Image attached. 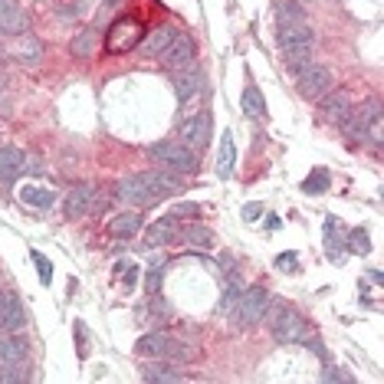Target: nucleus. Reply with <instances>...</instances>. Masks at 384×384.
I'll list each match as a JSON object with an SVG mask.
<instances>
[{"instance_id":"nucleus-5","label":"nucleus","mask_w":384,"mask_h":384,"mask_svg":"<svg viewBox=\"0 0 384 384\" xmlns=\"http://www.w3.org/2000/svg\"><path fill=\"white\" fill-rule=\"evenodd\" d=\"M142 36H145V27L135 17L115 20L106 36V53H128V50H135V46L142 43Z\"/></svg>"},{"instance_id":"nucleus-21","label":"nucleus","mask_w":384,"mask_h":384,"mask_svg":"<svg viewBox=\"0 0 384 384\" xmlns=\"http://www.w3.org/2000/svg\"><path fill=\"white\" fill-rule=\"evenodd\" d=\"M138 230H142V214L138 210H128V214H118L108 220V237L112 240H128Z\"/></svg>"},{"instance_id":"nucleus-23","label":"nucleus","mask_w":384,"mask_h":384,"mask_svg":"<svg viewBox=\"0 0 384 384\" xmlns=\"http://www.w3.org/2000/svg\"><path fill=\"white\" fill-rule=\"evenodd\" d=\"M0 30L4 33H23L27 30V20H23V10H20L17 0H0Z\"/></svg>"},{"instance_id":"nucleus-29","label":"nucleus","mask_w":384,"mask_h":384,"mask_svg":"<svg viewBox=\"0 0 384 384\" xmlns=\"http://www.w3.org/2000/svg\"><path fill=\"white\" fill-rule=\"evenodd\" d=\"M329 184H332V174H329V171H325V168H315V171H309V174H305L303 194L319 197V194H325V191H329Z\"/></svg>"},{"instance_id":"nucleus-17","label":"nucleus","mask_w":384,"mask_h":384,"mask_svg":"<svg viewBox=\"0 0 384 384\" xmlns=\"http://www.w3.org/2000/svg\"><path fill=\"white\" fill-rule=\"evenodd\" d=\"M201 86H204V72L197 66H184V69L174 72V96H178V102H188Z\"/></svg>"},{"instance_id":"nucleus-16","label":"nucleus","mask_w":384,"mask_h":384,"mask_svg":"<svg viewBox=\"0 0 384 384\" xmlns=\"http://www.w3.org/2000/svg\"><path fill=\"white\" fill-rule=\"evenodd\" d=\"M181 233V220L178 217H161V220H154L152 227H148V233H145V247H164V243H171L174 237Z\"/></svg>"},{"instance_id":"nucleus-3","label":"nucleus","mask_w":384,"mask_h":384,"mask_svg":"<svg viewBox=\"0 0 384 384\" xmlns=\"http://www.w3.org/2000/svg\"><path fill=\"white\" fill-rule=\"evenodd\" d=\"M148 158H154L158 164L174 171V174H197V171H201L197 154L191 152L188 145H178V142H154L152 148H148Z\"/></svg>"},{"instance_id":"nucleus-20","label":"nucleus","mask_w":384,"mask_h":384,"mask_svg":"<svg viewBox=\"0 0 384 384\" xmlns=\"http://www.w3.org/2000/svg\"><path fill=\"white\" fill-rule=\"evenodd\" d=\"M17 197L36 210H50L56 201V191L46 188V184H23V188H17Z\"/></svg>"},{"instance_id":"nucleus-9","label":"nucleus","mask_w":384,"mask_h":384,"mask_svg":"<svg viewBox=\"0 0 384 384\" xmlns=\"http://www.w3.org/2000/svg\"><path fill=\"white\" fill-rule=\"evenodd\" d=\"M322 247H325V256L329 263H345V227H341L339 217H325V227H322Z\"/></svg>"},{"instance_id":"nucleus-14","label":"nucleus","mask_w":384,"mask_h":384,"mask_svg":"<svg viewBox=\"0 0 384 384\" xmlns=\"http://www.w3.org/2000/svg\"><path fill=\"white\" fill-rule=\"evenodd\" d=\"M23 171H30L27 154L13 148V145H4L0 148V181H17Z\"/></svg>"},{"instance_id":"nucleus-37","label":"nucleus","mask_w":384,"mask_h":384,"mask_svg":"<svg viewBox=\"0 0 384 384\" xmlns=\"http://www.w3.org/2000/svg\"><path fill=\"white\" fill-rule=\"evenodd\" d=\"M27 361L23 365H0V384H17V381H27Z\"/></svg>"},{"instance_id":"nucleus-25","label":"nucleus","mask_w":384,"mask_h":384,"mask_svg":"<svg viewBox=\"0 0 384 384\" xmlns=\"http://www.w3.org/2000/svg\"><path fill=\"white\" fill-rule=\"evenodd\" d=\"M233 164H237V145H233V135L224 132V138H220V154H217V178L220 181L230 178Z\"/></svg>"},{"instance_id":"nucleus-46","label":"nucleus","mask_w":384,"mask_h":384,"mask_svg":"<svg viewBox=\"0 0 384 384\" xmlns=\"http://www.w3.org/2000/svg\"><path fill=\"white\" fill-rule=\"evenodd\" d=\"M0 36H4V30H0Z\"/></svg>"},{"instance_id":"nucleus-45","label":"nucleus","mask_w":384,"mask_h":384,"mask_svg":"<svg viewBox=\"0 0 384 384\" xmlns=\"http://www.w3.org/2000/svg\"><path fill=\"white\" fill-rule=\"evenodd\" d=\"M279 227V217H266V230H276Z\"/></svg>"},{"instance_id":"nucleus-35","label":"nucleus","mask_w":384,"mask_h":384,"mask_svg":"<svg viewBox=\"0 0 384 384\" xmlns=\"http://www.w3.org/2000/svg\"><path fill=\"white\" fill-rule=\"evenodd\" d=\"M30 259H33L40 283H43V286H50V283H53V263H50V259H46L40 250H30Z\"/></svg>"},{"instance_id":"nucleus-36","label":"nucleus","mask_w":384,"mask_h":384,"mask_svg":"<svg viewBox=\"0 0 384 384\" xmlns=\"http://www.w3.org/2000/svg\"><path fill=\"white\" fill-rule=\"evenodd\" d=\"M184 240H188L191 247L207 250V247H214V233L207 230V227H188V237H184Z\"/></svg>"},{"instance_id":"nucleus-38","label":"nucleus","mask_w":384,"mask_h":384,"mask_svg":"<svg viewBox=\"0 0 384 384\" xmlns=\"http://www.w3.org/2000/svg\"><path fill=\"white\" fill-rule=\"evenodd\" d=\"M276 269L279 273H295V269H299V253H279L276 256Z\"/></svg>"},{"instance_id":"nucleus-44","label":"nucleus","mask_w":384,"mask_h":384,"mask_svg":"<svg viewBox=\"0 0 384 384\" xmlns=\"http://www.w3.org/2000/svg\"><path fill=\"white\" fill-rule=\"evenodd\" d=\"M368 279H371L375 286H381V273H378V269H368Z\"/></svg>"},{"instance_id":"nucleus-19","label":"nucleus","mask_w":384,"mask_h":384,"mask_svg":"<svg viewBox=\"0 0 384 384\" xmlns=\"http://www.w3.org/2000/svg\"><path fill=\"white\" fill-rule=\"evenodd\" d=\"M351 96L345 89H339L335 96H329L325 102H322V115L329 118V122H335V125H345V118L351 115Z\"/></svg>"},{"instance_id":"nucleus-8","label":"nucleus","mask_w":384,"mask_h":384,"mask_svg":"<svg viewBox=\"0 0 384 384\" xmlns=\"http://www.w3.org/2000/svg\"><path fill=\"white\" fill-rule=\"evenodd\" d=\"M158 56H161V63L168 66V69H174V72L184 69V66L194 63V40H191L188 33H178Z\"/></svg>"},{"instance_id":"nucleus-13","label":"nucleus","mask_w":384,"mask_h":384,"mask_svg":"<svg viewBox=\"0 0 384 384\" xmlns=\"http://www.w3.org/2000/svg\"><path fill=\"white\" fill-rule=\"evenodd\" d=\"M378 115H381V102H378V98H371V102H365V106L358 108V112L351 108V115L345 118V125H341V128H345V132H349L351 138H355V142H358V138L365 142V128H368V122H371V118H378Z\"/></svg>"},{"instance_id":"nucleus-4","label":"nucleus","mask_w":384,"mask_h":384,"mask_svg":"<svg viewBox=\"0 0 384 384\" xmlns=\"http://www.w3.org/2000/svg\"><path fill=\"white\" fill-rule=\"evenodd\" d=\"M269 303V293L263 286H253V289H243V295L233 303V322L240 325V329H250L263 319V309Z\"/></svg>"},{"instance_id":"nucleus-34","label":"nucleus","mask_w":384,"mask_h":384,"mask_svg":"<svg viewBox=\"0 0 384 384\" xmlns=\"http://www.w3.org/2000/svg\"><path fill=\"white\" fill-rule=\"evenodd\" d=\"M161 276H164V259L154 256L148 273H145V286H148V295L152 293H161Z\"/></svg>"},{"instance_id":"nucleus-22","label":"nucleus","mask_w":384,"mask_h":384,"mask_svg":"<svg viewBox=\"0 0 384 384\" xmlns=\"http://www.w3.org/2000/svg\"><path fill=\"white\" fill-rule=\"evenodd\" d=\"M142 378H145V381H154V384H178V381H184V375H181L174 365H168L164 358H152V365L142 371Z\"/></svg>"},{"instance_id":"nucleus-10","label":"nucleus","mask_w":384,"mask_h":384,"mask_svg":"<svg viewBox=\"0 0 384 384\" xmlns=\"http://www.w3.org/2000/svg\"><path fill=\"white\" fill-rule=\"evenodd\" d=\"M273 335H276V341H303L305 335H309V329H305V322L299 319V312H293L289 305H283L279 315L273 319Z\"/></svg>"},{"instance_id":"nucleus-40","label":"nucleus","mask_w":384,"mask_h":384,"mask_svg":"<svg viewBox=\"0 0 384 384\" xmlns=\"http://www.w3.org/2000/svg\"><path fill=\"white\" fill-rule=\"evenodd\" d=\"M243 224H256V220H263V204L259 201H250V204H243Z\"/></svg>"},{"instance_id":"nucleus-15","label":"nucleus","mask_w":384,"mask_h":384,"mask_svg":"<svg viewBox=\"0 0 384 384\" xmlns=\"http://www.w3.org/2000/svg\"><path fill=\"white\" fill-rule=\"evenodd\" d=\"M82 214H96V188L92 184H79L66 197V217H82Z\"/></svg>"},{"instance_id":"nucleus-27","label":"nucleus","mask_w":384,"mask_h":384,"mask_svg":"<svg viewBox=\"0 0 384 384\" xmlns=\"http://www.w3.org/2000/svg\"><path fill=\"white\" fill-rule=\"evenodd\" d=\"M10 53L17 56L20 63L33 66V63H40V53H43V46H40V40H33V36H20L17 46H13Z\"/></svg>"},{"instance_id":"nucleus-12","label":"nucleus","mask_w":384,"mask_h":384,"mask_svg":"<svg viewBox=\"0 0 384 384\" xmlns=\"http://www.w3.org/2000/svg\"><path fill=\"white\" fill-rule=\"evenodd\" d=\"M181 142L188 148H207L210 145V112H201L197 118L181 125Z\"/></svg>"},{"instance_id":"nucleus-43","label":"nucleus","mask_w":384,"mask_h":384,"mask_svg":"<svg viewBox=\"0 0 384 384\" xmlns=\"http://www.w3.org/2000/svg\"><path fill=\"white\" fill-rule=\"evenodd\" d=\"M322 378H325V381H351V375H345V371H339V368H335V371L329 368V371H325Z\"/></svg>"},{"instance_id":"nucleus-28","label":"nucleus","mask_w":384,"mask_h":384,"mask_svg":"<svg viewBox=\"0 0 384 384\" xmlns=\"http://www.w3.org/2000/svg\"><path fill=\"white\" fill-rule=\"evenodd\" d=\"M243 276L240 273H227V279H224V293H220V309H233V303H237V299H240L243 295Z\"/></svg>"},{"instance_id":"nucleus-24","label":"nucleus","mask_w":384,"mask_h":384,"mask_svg":"<svg viewBox=\"0 0 384 384\" xmlns=\"http://www.w3.org/2000/svg\"><path fill=\"white\" fill-rule=\"evenodd\" d=\"M27 361V341L20 335H4L0 339V365H23Z\"/></svg>"},{"instance_id":"nucleus-7","label":"nucleus","mask_w":384,"mask_h":384,"mask_svg":"<svg viewBox=\"0 0 384 384\" xmlns=\"http://www.w3.org/2000/svg\"><path fill=\"white\" fill-rule=\"evenodd\" d=\"M115 197L122 204H135V207H145V204H158L161 197L152 191V184L142 178V174H132V178H122L115 184Z\"/></svg>"},{"instance_id":"nucleus-18","label":"nucleus","mask_w":384,"mask_h":384,"mask_svg":"<svg viewBox=\"0 0 384 384\" xmlns=\"http://www.w3.org/2000/svg\"><path fill=\"white\" fill-rule=\"evenodd\" d=\"M142 178L152 184V191L164 201V197L178 194L184 184H181V174H174V171H142Z\"/></svg>"},{"instance_id":"nucleus-1","label":"nucleus","mask_w":384,"mask_h":384,"mask_svg":"<svg viewBox=\"0 0 384 384\" xmlns=\"http://www.w3.org/2000/svg\"><path fill=\"white\" fill-rule=\"evenodd\" d=\"M276 43H279V53L286 56V63L293 72L305 69L312 63V43H315V33L309 23H279V33H276Z\"/></svg>"},{"instance_id":"nucleus-6","label":"nucleus","mask_w":384,"mask_h":384,"mask_svg":"<svg viewBox=\"0 0 384 384\" xmlns=\"http://www.w3.org/2000/svg\"><path fill=\"white\" fill-rule=\"evenodd\" d=\"M295 89L303 98H322L332 89V69L329 66H305V69L295 72Z\"/></svg>"},{"instance_id":"nucleus-42","label":"nucleus","mask_w":384,"mask_h":384,"mask_svg":"<svg viewBox=\"0 0 384 384\" xmlns=\"http://www.w3.org/2000/svg\"><path fill=\"white\" fill-rule=\"evenodd\" d=\"M299 345H305V349H312V351H315V355H319V358H329V351H325V345H322L319 339H309V335H305V339L299 341Z\"/></svg>"},{"instance_id":"nucleus-2","label":"nucleus","mask_w":384,"mask_h":384,"mask_svg":"<svg viewBox=\"0 0 384 384\" xmlns=\"http://www.w3.org/2000/svg\"><path fill=\"white\" fill-rule=\"evenodd\" d=\"M135 351H138L142 358H164V361H194L197 358L194 345L174 339L171 332H148V335L138 339Z\"/></svg>"},{"instance_id":"nucleus-41","label":"nucleus","mask_w":384,"mask_h":384,"mask_svg":"<svg viewBox=\"0 0 384 384\" xmlns=\"http://www.w3.org/2000/svg\"><path fill=\"white\" fill-rule=\"evenodd\" d=\"M201 214V207L197 204H178L174 210H171V217H178V220H184V217H197Z\"/></svg>"},{"instance_id":"nucleus-32","label":"nucleus","mask_w":384,"mask_h":384,"mask_svg":"<svg viewBox=\"0 0 384 384\" xmlns=\"http://www.w3.org/2000/svg\"><path fill=\"white\" fill-rule=\"evenodd\" d=\"M276 20H279V23H305V13H303L299 4L283 0V4H276Z\"/></svg>"},{"instance_id":"nucleus-11","label":"nucleus","mask_w":384,"mask_h":384,"mask_svg":"<svg viewBox=\"0 0 384 384\" xmlns=\"http://www.w3.org/2000/svg\"><path fill=\"white\" fill-rule=\"evenodd\" d=\"M27 325V309L13 293H0V332H17Z\"/></svg>"},{"instance_id":"nucleus-31","label":"nucleus","mask_w":384,"mask_h":384,"mask_svg":"<svg viewBox=\"0 0 384 384\" xmlns=\"http://www.w3.org/2000/svg\"><path fill=\"white\" fill-rule=\"evenodd\" d=\"M345 250L358 253V256H368V253H371V240H368L365 227H355V230L345 233Z\"/></svg>"},{"instance_id":"nucleus-33","label":"nucleus","mask_w":384,"mask_h":384,"mask_svg":"<svg viewBox=\"0 0 384 384\" xmlns=\"http://www.w3.org/2000/svg\"><path fill=\"white\" fill-rule=\"evenodd\" d=\"M115 276L122 279L125 293H132L135 283H138V263H132V259H118V263H115Z\"/></svg>"},{"instance_id":"nucleus-30","label":"nucleus","mask_w":384,"mask_h":384,"mask_svg":"<svg viewBox=\"0 0 384 384\" xmlns=\"http://www.w3.org/2000/svg\"><path fill=\"white\" fill-rule=\"evenodd\" d=\"M243 112L250 118H266V98H263V92H259L256 86H247V89H243Z\"/></svg>"},{"instance_id":"nucleus-26","label":"nucleus","mask_w":384,"mask_h":384,"mask_svg":"<svg viewBox=\"0 0 384 384\" xmlns=\"http://www.w3.org/2000/svg\"><path fill=\"white\" fill-rule=\"evenodd\" d=\"M174 36H178V27H171V23H161V27H154L152 36H148V40L142 43L145 56H158L161 50H164V46L174 40Z\"/></svg>"},{"instance_id":"nucleus-39","label":"nucleus","mask_w":384,"mask_h":384,"mask_svg":"<svg viewBox=\"0 0 384 384\" xmlns=\"http://www.w3.org/2000/svg\"><path fill=\"white\" fill-rule=\"evenodd\" d=\"M76 349H79V358H89V329H86V322H76Z\"/></svg>"}]
</instances>
